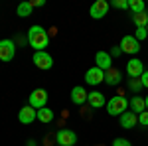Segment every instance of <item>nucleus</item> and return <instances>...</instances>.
I'll list each match as a JSON object with an SVG mask.
<instances>
[{
    "label": "nucleus",
    "instance_id": "1",
    "mask_svg": "<svg viewBox=\"0 0 148 146\" xmlns=\"http://www.w3.org/2000/svg\"><path fill=\"white\" fill-rule=\"evenodd\" d=\"M28 44L34 47L36 51H46L49 44V32L42 26H32L28 30Z\"/></svg>",
    "mask_w": 148,
    "mask_h": 146
},
{
    "label": "nucleus",
    "instance_id": "2",
    "mask_svg": "<svg viewBox=\"0 0 148 146\" xmlns=\"http://www.w3.org/2000/svg\"><path fill=\"white\" fill-rule=\"evenodd\" d=\"M125 111H128V99L123 95H114L113 99L107 101V112L111 117H121Z\"/></svg>",
    "mask_w": 148,
    "mask_h": 146
},
{
    "label": "nucleus",
    "instance_id": "3",
    "mask_svg": "<svg viewBox=\"0 0 148 146\" xmlns=\"http://www.w3.org/2000/svg\"><path fill=\"white\" fill-rule=\"evenodd\" d=\"M47 103V91L46 89H34L30 93V97H28V105L36 109V111H40V109H44Z\"/></svg>",
    "mask_w": 148,
    "mask_h": 146
},
{
    "label": "nucleus",
    "instance_id": "4",
    "mask_svg": "<svg viewBox=\"0 0 148 146\" xmlns=\"http://www.w3.org/2000/svg\"><path fill=\"white\" fill-rule=\"evenodd\" d=\"M16 56V42L14 40H0V61H12Z\"/></svg>",
    "mask_w": 148,
    "mask_h": 146
},
{
    "label": "nucleus",
    "instance_id": "5",
    "mask_svg": "<svg viewBox=\"0 0 148 146\" xmlns=\"http://www.w3.org/2000/svg\"><path fill=\"white\" fill-rule=\"evenodd\" d=\"M56 142L57 146H75L77 142V134L69 128H59L56 132Z\"/></svg>",
    "mask_w": 148,
    "mask_h": 146
},
{
    "label": "nucleus",
    "instance_id": "6",
    "mask_svg": "<svg viewBox=\"0 0 148 146\" xmlns=\"http://www.w3.org/2000/svg\"><path fill=\"white\" fill-rule=\"evenodd\" d=\"M119 45H121L123 53H128V56H136L138 51H140V42H138L134 36H125Z\"/></svg>",
    "mask_w": 148,
    "mask_h": 146
},
{
    "label": "nucleus",
    "instance_id": "7",
    "mask_svg": "<svg viewBox=\"0 0 148 146\" xmlns=\"http://www.w3.org/2000/svg\"><path fill=\"white\" fill-rule=\"evenodd\" d=\"M32 61H34V65L38 69H44V71L53 67V57L49 56L47 51H36L34 57H32Z\"/></svg>",
    "mask_w": 148,
    "mask_h": 146
},
{
    "label": "nucleus",
    "instance_id": "8",
    "mask_svg": "<svg viewBox=\"0 0 148 146\" xmlns=\"http://www.w3.org/2000/svg\"><path fill=\"white\" fill-rule=\"evenodd\" d=\"M144 73V63L138 57H130L126 63V75L132 79H140V75Z\"/></svg>",
    "mask_w": 148,
    "mask_h": 146
},
{
    "label": "nucleus",
    "instance_id": "9",
    "mask_svg": "<svg viewBox=\"0 0 148 146\" xmlns=\"http://www.w3.org/2000/svg\"><path fill=\"white\" fill-rule=\"evenodd\" d=\"M109 8H111V4H109L107 0H97V2H93V4H91L89 14H91V18H95V20H101V18L107 16Z\"/></svg>",
    "mask_w": 148,
    "mask_h": 146
},
{
    "label": "nucleus",
    "instance_id": "10",
    "mask_svg": "<svg viewBox=\"0 0 148 146\" xmlns=\"http://www.w3.org/2000/svg\"><path fill=\"white\" fill-rule=\"evenodd\" d=\"M85 81H87V85H99V83H103L105 81V71L103 69H99L97 65L91 69H87V73H85Z\"/></svg>",
    "mask_w": 148,
    "mask_h": 146
},
{
    "label": "nucleus",
    "instance_id": "11",
    "mask_svg": "<svg viewBox=\"0 0 148 146\" xmlns=\"http://www.w3.org/2000/svg\"><path fill=\"white\" fill-rule=\"evenodd\" d=\"M38 119V111L36 109H32L30 105H26V107H22L20 109V112H18V121L22 124H32Z\"/></svg>",
    "mask_w": 148,
    "mask_h": 146
},
{
    "label": "nucleus",
    "instance_id": "12",
    "mask_svg": "<svg viewBox=\"0 0 148 146\" xmlns=\"http://www.w3.org/2000/svg\"><path fill=\"white\" fill-rule=\"evenodd\" d=\"M95 63H97L99 69L107 71V69L113 67V57H111L109 51H97V53H95Z\"/></svg>",
    "mask_w": 148,
    "mask_h": 146
},
{
    "label": "nucleus",
    "instance_id": "13",
    "mask_svg": "<svg viewBox=\"0 0 148 146\" xmlns=\"http://www.w3.org/2000/svg\"><path fill=\"white\" fill-rule=\"evenodd\" d=\"M119 123L123 128H132L138 124V114H134L132 111H125L121 117H119Z\"/></svg>",
    "mask_w": 148,
    "mask_h": 146
},
{
    "label": "nucleus",
    "instance_id": "14",
    "mask_svg": "<svg viewBox=\"0 0 148 146\" xmlns=\"http://www.w3.org/2000/svg\"><path fill=\"white\" fill-rule=\"evenodd\" d=\"M87 97H89V93L85 91V87H81V85L71 89V101L75 103V105H85L87 103Z\"/></svg>",
    "mask_w": 148,
    "mask_h": 146
},
{
    "label": "nucleus",
    "instance_id": "15",
    "mask_svg": "<svg viewBox=\"0 0 148 146\" xmlns=\"http://www.w3.org/2000/svg\"><path fill=\"white\" fill-rule=\"evenodd\" d=\"M87 103H89V107H93V109H101V107L107 105L105 95L99 93V91H91V93H89V97H87Z\"/></svg>",
    "mask_w": 148,
    "mask_h": 146
},
{
    "label": "nucleus",
    "instance_id": "16",
    "mask_svg": "<svg viewBox=\"0 0 148 146\" xmlns=\"http://www.w3.org/2000/svg\"><path fill=\"white\" fill-rule=\"evenodd\" d=\"M128 107H130V111L134 112V114H140V112L146 111V103H144L142 97H138V95H134V97L128 101Z\"/></svg>",
    "mask_w": 148,
    "mask_h": 146
},
{
    "label": "nucleus",
    "instance_id": "17",
    "mask_svg": "<svg viewBox=\"0 0 148 146\" xmlns=\"http://www.w3.org/2000/svg\"><path fill=\"white\" fill-rule=\"evenodd\" d=\"M105 83H107V85H111V87L119 85V83H121V71H119V69H114V67L107 69V71H105Z\"/></svg>",
    "mask_w": 148,
    "mask_h": 146
},
{
    "label": "nucleus",
    "instance_id": "18",
    "mask_svg": "<svg viewBox=\"0 0 148 146\" xmlns=\"http://www.w3.org/2000/svg\"><path fill=\"white\" fill-rule=\"evenodd\" d=\"M38 121L44 124H49L51 121H53V111L51 109H47V107H44V109H40L38 111Z\"/></svg>",
    "mask_w": 148,
    "mask_h": 146
},
{
    "label": "nucleus",
    "instance_id": "19",
    "mask_svg": "<svg viewBox=\"0 0 148 146\" xmlns=\"http://www.w3.org/2000/svg\"><path fill=\"white\" fill-rule=\"evenodd\" d=\"M128 10H132V14H142V12H146V2L144 0H128Z\"/></svg>",
    "mask_w": 148,
    "mask_h": 146
},
{
    "label": "nucleus",
    "instance_id": "20",
    "mask_svg": "<svg viewBox=\"0 0 148 146\" xmlns=\"http://www.w3.org/2000/svg\"><path fill=\"white\" fill-rule=\"evenodd\" d=\"M32 10H34L32 2H22V4H18V8H16V14H18L20 18H28V16H32Z\"/></svg>",
    "mask_w": 148,
    "mask_h": 146
},
{
    "label": "nucleus",
    "instance_id": "21",
    "mask_svg": "<svg viewBox=\"0 0 148 146\" xmlns=\"http://www.w3.org/2000/svg\"><path fill=\"white\" fill-rule=\"evenodd\" d=\"M132 22L136 28H146L148 26V16L146 12H142V14H132Z\"/></svg>",
    "mask_w": 148,
    "mask_h": 146
},
{
    "label": "nucleus",
    "instance_id": "22",
    "mask_svg": "<svg viewBox=\"0 0 148 146\" xmlns=\"http://www.w3.org/2000/svg\"><path fill=\"white\" fill-rule=\"evenodd\" d=\"M126 87L132 91V93H138L140 89H144V87H142V83H140V79H132V77H128V83H126Z\"/></svg>",
    "mask_w": 148,
    "mask_h": 146
},
{
    "label": "nucleus",
    "instance_id": "23",
    "mask_svg": "<svg viewBox=\"0 0 148 146\" xmlns=\"http://www.w3.org/2000/svg\"><path fill=\"white\" fill-rule=\"evenodd\" d=\"M111 6L116 10H128V0H113Z\"/></svg>",
    "mask_w": 148,
    "mask_h": 146
},
{
    "label": "nucleus",
    "instance_id": "24",
    "mask_svg": "<svg viewBox=\"0 0 148 146\" xmlns=\"http://www.w3.org/2000/svg\"><path fill=\"white\" fill-rule=\"evenodd\" d=\"M146 36H148V30H146V28H136V32H134V38H136L138 42H142Z\"/></svg>",
    "mask_w": 148,
    "mask_h": 146
},
{
    "label": "nucleus",
    "instance_id": "25",
    "mask_svg": "<svg viewBox=\"0 0 148 146\" xmlns=\"http://www.w3.org/2000/svg\"><path fill=\"white\" fill-rule=\"evenodd\" d=\"M138 124L148 126V111H144V112H140V114H138Z\"/></svg>",
    "mask_w": 148,
    "mask_h": 146
},
{
    "label": "nucleus",
    "instance_id": "26",
    "mask_svg": "<svg viewBox=\"0 0 148 146\" xmlns=\"http://www.w3.org/2000/svg\"><path fill=\"white\" fill-rule=\"evenodd\" d=\"M113 146H132V144H130V140H126V138H114Z\"/></svg>",
    "mask_w": 148,
    "mask_h": 146
},
{
    "label": "nucleus",
    "instance_id": "27",
    "mask_svg": "<svg viewBox=\"0 0 148 146\" xmlns=\"http://www.w3.org/2000/svg\"><path fill=\"white\" fill-rule=\"evenodd\" d=\"M111 57H121L123 56V49H121V45H114V47H111Z\"/></svg>",
    "mask_w": 148,
    "mask_h": 146
},
{
    "label": "nucleus",
    "instance_id": "28",
    "mask_svg": "<svg viewBox=\"0 0 148 146\" xmlns=\"http://www.w3.org/2000/svg\"><path fill=\"white\" fill-rule=\"evenodd\" d=\"M140 83H142L144 89H148V71H144V73L140 75Z\"/></svg>",
    "mask_w": 148,
    "mask_h": 146
},
{
    "label": "nucleus",
    "instance_id": "29",
    "mask_svg": "<svg viewBox=\"0 0 148 146\" xmlns=\"http://www.w3.org/2000/svg\"><path fill=\"white\" fill-rule=\"evenodd\" d=\"M16 42H18V44H28V36H18V38H16Z\"/></svg>",
    "mask_w": 148,
    "mask_h": 146
},
{
    "label": "nucleus",
    "instance_id": "30",
    "mask_svg": "<svg viewBox=\"0 0 148 146\" xmlns=\"http://www.w3.org/2000/svg\"><path fill=\"white\" fill-rule=\"evenodd\" d=\"M44 4H46L44 0H34V2H32V6H34V8H42Z\"/></svg>",
    "mask_w": 148,
    "mask_h": 146
},
{
    "label": "nucleus",
    "instance_id": "31",
    "mask_svg": "<svg viewBox=\"0 0 148 146\" xmlns=\"http://www.w3.org/2000/svg\"><path fill=\"white\" fill-rule=\"evenodd\" d=\"M28 146H38V144H36V140H28Z\"/></svg>",
    "mask_w": 148,
    "mask_h": 146
},
{
    "label": "nucleus",
    "instance_id": "32",
    "mask_svg": "<svg viewBox=\"0 0 148 146\" xmlns=\"http://www.w3.org/2000/svg\"><path fill=\"white\" fill-rule=\"evenodd\" d=\"M144 103H146V111H148V97H146V99H144Z\"/></svg>",
    "mask_w": 148,
    "mask_h": 146
},
{
    "label": "nucleus",
    "instance_id": "33",
    "mask_svg": "<svg viewBox=\"0 0 148 146\" xmlns=\"http://www.w3.org/2000/svg\"><path fill=\"white\" fill-rule=\"evenodd\" d=\"M146 16H148V6H146Z\"/></svg>",
    "mask_w": 148,
    "mask_h": 146
},
{
    "label": "nucleus",
    "instance_id": "34",
    "mask_svg": "<svg viewBox=\"0 0 148 146\" xmlns=\"http://www.w3.org/2000/svg\"><path fill=\"white\" fill-rule=\"evenodd\" d=\"M146 30H148V26H146Z\"/></svg>",
    "mask_w": 148,
    "mask_h": 146
},
{
    "label": "nucleus",
    "instance_id": "35",
    "mask_svg": "<svg viewBox=\"0 0 148 146\" xmlns=\"http://www.w3.org/2000/svg\"><path fill=\"white\" fill-rule=\"evenodd\" d=\"M56 146H57V144H56Z\"/></svg>",
    "mask_w": 148,
    "mask_h": 146
}]
</instances>
